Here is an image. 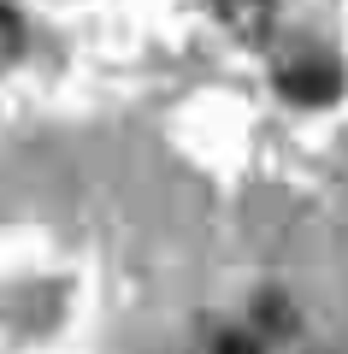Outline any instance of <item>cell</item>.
<instances>
[{"label":"cell","instance_id":"6da1fadb","mask_svg":"<svg viewBox=\"0 0 348 354\" xmlns=\"http://www.w3.org/2000/svg\"><path fill=\"white\" fill-rule=\"evenodd\" d=\"M277 95L295 101V106H331L342 95V71L331 59H295V65L277 71Z\"/></svg>","mask_w":348,"mask_h":354},{"label":"cell","instance_id":"7a4b0ae2","mask_svg":"<svg viewBox=\"0 0 348 354\" xmlns=\"http://www.w3.org/2000/svg\"><path fill=\"white\" fill-rule=\"evenodd\" d=\"M212 12L237 30L242 41H260V36H272V24H277V0H212Z\"/></svg>","mask_w":348,"mask_h":354},{"label":"cell","instance_id":"3957f363","mask_svg":"<svg viewBox=\"0 0 348 354\" xmlns=\"http://www.w3.org/2000/svg\"><path fill=\"white\" fill-rule=\"evenodd\" d=\"M254 325H260V337H289L295 330V313L277 295H266V301H254Z\"/></svg>","mask_w":348,"mask_h":354},{"label":"cell","instance_id":"277c9868","mask_svg":"<svg viewBox=\"0 0 348 354\" xmlns=\"http://www.w3.org/2000/svg\"><path fill=\"white\" fill-rule=\"evenodd\" d=\"M212 354H266V348H260L254 330H219L212 337Z\"/></svg>","mask_w":348,"mask_h":354},{"label":"cell","instance_id":"5b68a950","mask_svg":"<svg viewBox=\"0 0 348 354\" xmlns=\"http://www.w3.org/2000/svg\"><path fill=\"white\" fill-rule=\"evenodd\" d=\"M18 41H24V24H18L12 6H0V59H6V53H18Z\"/></svg>","mask_w":348,"mask_h":354}]
</instances>
